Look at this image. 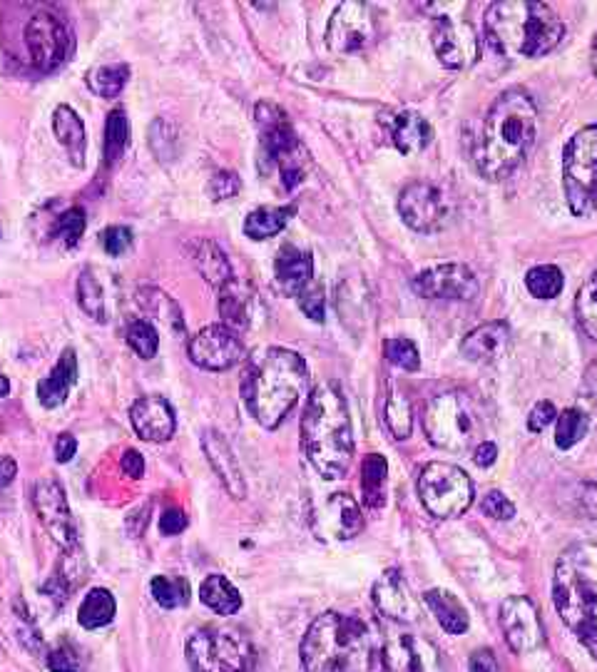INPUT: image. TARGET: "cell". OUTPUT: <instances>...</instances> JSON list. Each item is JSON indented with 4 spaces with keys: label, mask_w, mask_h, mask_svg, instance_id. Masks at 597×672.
<instances>
[{
    "label": "cell",
    "mask_w": 597,
    "mask_h": 672,
    "mask_svg": "<svg viewBox=\"0 0 597 672\" xmlns=\"http://www.w3.org/2000/svg\"><path fill=\"white\" fill-rule=\"evenodd\" d=\"M219 314L224 319V327L239 332V329L249 327V297L247 292H242V284L232 282L227 287H222L219 294Z\"/></svg>",
    "instance_id": "cell-36"
},
{
    "label": "cell",
    "mask_w": 597,
    "mask_h": 672,
    "mask_svg": "<svg viewBox=\"0 0 597 672\" xmlns=\"http://www.w3.org/2000/svg\"><path fill=\"white\" fill-rule=\"evenodd\" d=\"M423 603H426L428 610L436 615V620L441 623V628L446 630V633L463 635L468 630V623H471V620H468V613L466 608H463V603L453 593L441 588L426 590V593H423Z\"/></svg>",
    "instance_id": "cell-30"
},
{
    "label": "cell",
    "mask_w": 597,
    "mask_h": 672,
    "mask_svg": "<svg viewBox=\"0 0 597 672\" xmlns=\"http://www.w3.org/2000/svg\"><path fill=\"white\" fill-rule=\"evenodd\" d=\"M120 466L130 478L145 476V458H142L140 451H135V448H127L125 456H122V461H120Z\"/></svg>",
    "instance_id": "cell-55"
},
{
    "label": "cell",
    "mask_w": 597,
    "mask_h": 672,
    "mask_svg": "<svg viewBox=\"0 0 597 672\" xmlns=\"http://www.w3.org/2000/svg\"><path fill=\"white\" fill-rule=\"evenodd\" d=\"M202 446L204 453H207V461L212 463L214 473L219 476L222 486L227 488V493L237 501H242L247 496V481H244V473L239 468L237 456H234L232 446L227 444L219 431H204L202 436Z\"/></svg>",
    "instance_id": "cell-23"
},
{
    "label": "cell",
    "mask_w": 597,
    "mask_h": 672,
    "mask_svg": "<svg viewBox=\"0 0 597 672\" xmlns=\"http://www.w3.org/2000/svg\"><path fill=\"white\" fill-rule=\"evenodd\" d=\"M471 672H500L496 655L491 650H476L471 655Z\"/></svg>",
    "instance_id": "cell-57"
},
{
    "label": "cell",
    "mask_w": 597,
    "mask_h": 672,
    "mask_svg": "<svg viewBox=\"0 0 597 672\" xmlns=\"http://www.w3.org/2000/svg\"><path fill=\"white\" fill-rule=\"evenodd\" d=\"M374 35L376 23L369 5L359 3V0H346V3H339V8L329 18L326 45L331 53L351 55L364 50L374 40Z\"/></svg>",
    "instance_id": "cell-13"
},
{
    "label": "cell",
    "mask_w": 597,
    "mask_h": 672,
    "mask_svg": "<svg viewBox=\"0 0 597 672\" xmlns=\"http://www.w3.org/2000/svg\"><path fill=\"white\" fill-rule=\"evenodd\" d=\"M257 125L262 132V150L269 157L274 167L282 175V185L287 190H294L301 180L306 177V167H309V152L301 145V140L294 132L292 122H289L287 112L274 103H259L257 110Z\"/></svg>",
    "instance_id": "cell-9"
},
{
    "label": "cell",
    "mask_w": 597,
    "mask_h": 672,
    "mask_svg": "<svg viewBox=\"0 0 597 672\" xmlns=\"http://www.w3.org/2000/svg\"><path fill=\"white\" fill-rule=\"evenodd\" d=\"M555 421H558V426H555V444L563 451L583 441L590 429V419L583 409H565Z\"/></svg>",
    "instance_id": "cell-41"
},
{
    "label": "cell",
    "mask_w": 597,
    "mask_h": 672,
    "mask_svg": "<svg viewBox=\"0 0 597 672\" xmlns=\"http://www.w3.org/2000/svg\"><path fill=\"white\" fill-rule=\"evenodd\" d=\"M384 356L398 369L416 371L421 366V356L413 341L408 339H386L384 341Z\"/></svg>",
    "instance_id": "cell-47"
},
{
    "label": "cell",
    "mask_w": 597,
    "mask_h": 672,
    "mask_svg": "<svg viewBox=\"0 0 597 672\" xmlns=\"http://www.w3.org/2000/svg\"><path fill=\"white\" fill-rule=\"evenodd\" d=\"M324 302H326V294L321 284L311 282L309 287L299 294L301 312H304L309 319H314V322H324Z\"/></svg>",
    "instance_id": "cell-48"
},
{
    "label": "cell",
    "mask_w": 597,
    "mask_h": 672,
    "mask_svg": "<svg viewBox=\"0 0 597 672\" xmlns=\"http://www.w3.org/2000/svg\"><path fill=\"white\" fill-rule=\"evenodd\" d=\"M510 344V327L505 322H488L473 329L471 334L463 339L461 351L466 359L478 361V364H491V361L500 359Z\"/></svg>",
    "instance_id": "cell-27"
},
{
    "label": "cell",
    "mask_w": 597,
    "mask_h": 672,
    "mask_svg": "<svg viewBox=\"0 0 597 672\" xmlns=\"http://www.w3.org/2000/svg\"><path fill=\"white\" fill-rule=\"evenodd\" d=\"M187 351H190L192 364L207 371L232 369V366H237L244 359L242 339H239L237 332L224 327V324L204 327L202 332L192 336Z\"/></svg>",
    "instance_id": "cell-18"
},
{
    "label": "cell",
    "mask_w": 597,
    "mask_h": 672,
    "mask_svg": "<svg viewBox=\"0 0 597 672\" xmlns=\"http://www.w3.org/2000/svg\"><path fill=\"white\" fill-rule=\"evenodd\" d=\"M83 232H85L83 207H70L68 212H63V215L53 222V229H50V234H53L63 247H75V244L83 239Z\"/></svg>",
    "instance_id": "cell-45"
},
{
    "label": "cell",
    "mask_w": 597,
    "mask_h": 672,
    "mask_svg": "<svg viewBox=\"0 0 597 672\" xmlns=\"http://www.w3.org/2000/svg\"><path fill=\"white\" fill-rule=\"evenodd\" d=\"M8 394H10V381H8V376L0 371V399H5Z\"/></svg>",
    "instance_id": "cell-62"
},
{
    "label": "cell",
    "mask_w": 597,
    "mask_h": 672,
    "mask_svg": "<svg viewBox=\"0 0 597 672\" xmlns=\"http://www.w3.org/2000/svg\"><path fill=\"white\" fill-rule=\"evenodd\" d=\"M565 25L548 3L500 0L486 13L488 43L510 58H540L563 40Z\"/></svg>",
    "instance_id": "cell-6"
},
{
    "label": "cell",
    "mask_w": 597,
    "mask_h": 672,
    "mask_svg": "<svg viewBox=\"0 0 597 672\" xmlns=\"http://www.w3.org/2000/svg\"><path fill=\"white\" fill-rule=\"evenodd\" d=\"M496 458H498V446L493 444V441H483V444H478L476 451H473V461H476V466L481 468L493 466Z\"/></svg>",
    "instance_id": "cell-59"
},
{
    "label": "cell",
    "mask_w": 597,
    "mask_h": 672,
    "mask_svg": "<svg viewBox=\"0 0 597 672\" xmlns=\"http://www.w3.org/2000/svg\"><path fill=\"white\" fill-rule=\"evenodd\" d=\"M433 650L413 635H394L381 645V660L386 672H428Z\"/></svg>",
    "instance_id": "cell-24"
},
{
    "label": "cell",
    "mask_w": 597,
    "mask_h": 672,
    "mask_svg": "<svg viewBox=\"0 0 597 672\" xmlns=\"http://www.w3.org/2000/svg\"><path fill=\"white\" fill-rule=\"evenodd\" d=\"M15 473H18V466H15L13 458L0 456V488L10 486L15 481Z\"/></svg>",
    "instance_id": "cell-61"
},
{
    "label": "cell",
    "mask_w": 597,
    "mask_h": 672,
    "mask_svg": "<svg viewBox=\"0 0 597 672\" xmlns=\"http://www.w3.org/2000/svg\"><path fill=\"white\" fill-rule=\"evenodd\" d=\"M481 409L466 391H446L428 401L423 429L428 441L448 453H466L481 436Z\"/></svg>",
    "instance_id": "cell-7"
},
{
    "label": "cell",
    "mask_w": 597,
    "mask_h": 672,
    "mask_svg": "<svg viewBox=\"0 0 597 672\" xmlns=\"http://www.w3.org/2000/svg\"><path fill=\"white\" fill-rule=\"evenodd\" d=\"M411 287L418 297L468 302L478 294V279L466 264H438V267L418 272Z\"/></svg>",
    "instance_id": "cell-17"
},
{
    "label": "cell",
    "mask_w": 597,
    "mask_h": 672,
    "mask_svg": "<svg viewBox=\"0 0 597 672\" xmlns=\"http://www.w3.org/2000/svg\"><path fill=\"white\" fill-rule=\"evenodd\" d=\"M78 304L83 312L95 322H105V302H102V289L98 279L90 272H83L78 279Z\"/></svg>",
    "instance_id": "cell-46"
},
{
    "label": "cell",
    "mask_w": 597,
    "mask_h": 672,
    "mask_svg": "<svg viewBox=\"0 0 597 672\" xmlns=\"http://www.w3.org/2000/svg\"><path fill=\"white\" fill-rule=\"evenodd\" d=\"M306 672H371L381 655V638L361 615L321 613L301 640Z\"/></svg>",
    "instance_id": "cell-2"
},
{
    "label": "cell",
    "mask_w": 597,
    "mask_h": 672,
    "mask_svg": "<svg viewBox=\"0 0 597 672\" xmlns=\"http://www.w3.org/2000/svg\"><path fill=\"white\" fill-rule=\"evenodd\" d=\"M386 130H389L391 142L396 145V150L403 152V155L423 152L433 140V127L428 125L418 112L411 110L391 112V115L386 117Z\"/></svg>",
    "instance_id": "cell-26"
},
{
    "label": "cell",
    "mask_w": 597,
    "mask_h": 672,
    "mask_svg": "<svg viewBox=\"0 0 597 672\" xmlns=\"http://www.w3.org/2000/svg\"><path fill=\"white\" fill-rule=\"evenodd\" d=\"M583 503L588 508V513L593 518H597V476L590 478L583 488Z\"/></svg>",
    "instance_id": "cell-60"
},
{
    "label": "cell",
    "mask_w": 597,
    "mask_h": 672,
    "mask_svg": "<svg viewBox=\"0 0 597 672\" xmlns=\"http://www.w3.org/2000/svg\"><path fill=\"white\" fill-rule=\"evenodd\" d=\"M187 528V516L182 508H167L165 513L160 516V531L165 536H177Z\"/></svg>",
    "instance_id": "cell-54"
},
{
    "label": "cell",
    "mask_w": 597,
    "mask_h": 672,
    "mask_svg": "<svg viewBox=\"0 0 597 672\" xmlns=\"http://www.w3.org/2000/svg\"><path fill=\"white\" fill-rule=\"evenodd\" d=\"M152 598L160 608L175 610L185 608L190 603V583L185 578H172V575H157L150 583Z\"/></svg>",
    "instance_id": "cell-37"
},
{
    "label": "cell",
    "mask_w": 597,
    "mask_h": 672,
    "mask_svg": "<svg viewBox=\"0 0 597 672\" xmlns=\"http://www.w3.org/2000/svg\"><path fill=\"white\" fill-rule=\"evenodd\" d=\"M309 381L306 361L297 351L269 346L249 359L242 376V399L264 429H279Z\"/></svg>",
    "instance_id": "cell-3"
},
{
    "label": "cell",
    "mask_w": 597,
    "mask_h": 672,
    "mask_svg": "<svg viewBox=\"0 0 597 672\" xmlns=\"http://www.w3.org/2000/svg\"><path fill=\"white\" fill-rule=\"evenodd\" d=\"M538 135V108L525 90H505L491 105L473 142V162L486 180H505Z\"/></svg>",
    "instance_id": "cell-1"
},
{
    "label": "cell",
    "mask_w": 597,
    "mask_h": 672,
    "mask_svg": "<svg viewBox=\"0 0 597 672\" xmlns=\"http://www.w3.org/2000/svg\"><path fill=\"white\" fill-rule=\"evenodd\" d=\"M500 630L513 653L525 655L533 653L543 645V625L535 610L533 600L528 598H508L500 603Z\"/></svg>",
    "instance_id": "cell-19"
},
{
    "label": "cell",
    "mask_w": 597,
    "mask_h": 672,
    "mask_svg": "<svg viewBox=\"0 0 597 672\" xmlns=\"http://www.w3.org/2000/svg\"><path fill=\"white\" fill-rule=\"evenodd\" d=\"M481 511L486 513V516L496 518V521H510V518L515 516L513 501H508V498H505L500 491H491L483 496Z\"/></svg>",
    "instance_id": "cell-50"
},
{
    "label": "cell",
    "mask_w": 597,
    "mask_h": 672,
    "mask_svg": "<svg viewBox=\"0 0 597 672\" xmlns=\"http://www.w3.org/2000/svg\"><path fill=\"white\" fill-rule=\"evenodd\" d=\"M386 481H389V463L381 453H369L361 466V488H364V506L379 511L386 503Z\"/></svg>",
    "instance_id": "cell-32"
},
{
    "label": "cell",
    "mask_w": 597,
    "mask_h": 672,
    "mask_svg": "<svg viewBox=\"0 0 597 672\" xmlns=\"http://www.w3.org/2000/svg\"><path fill=\"white\" fill-rule=\"evenodd\" d=\"M431 43L438 60L451 70H466L478 60V38L473 25L451 15H438L431 28Z\"/></svg>",
    "instance_id": "cell-16"
},
{
    "label": "cell",
    "mask_w": 597,
    "mask_h": 672,
    "mask_svg": "<svg viewBox=\"0 0 597 672\" xmlns=\"http://www.w3.org/2000/svg\"><path fill=\"white\" fill-rule=\"evenodd\" d=\"M100 244H102V249L110 254V257H120V254H125L127 249L132 247V229L130 227H120V224H115V227H107L105 232H102Z\"/></svg>",
    "instance_id": "cell-49"
},
{
    "label": "cell",
    "mask_w": 597,
    "mask_h": 672,
    "mask_svg": "<svg viewBox=\"0 0 597 672\" xmlns=\"http://www.w3.org/2000/svg\"><path fill=\"white\" fill-rule=\"evenodd\" d=\"M127 80H130V68L127 65H102V68L90 70L88 75V85L95 95L100 98H117V95L125 90Z\"/></svg>",
    "instance_id": "cell-39"
},
{
    "label": "cell",
    "mask_w": 597,
    "mask_h": 672,
    "mask_svg": "<svg viewBox=\"0 0 597 672\" xmlns=\"http://www.w3.org/2000/svg\"><path fill=\"white\" fill-rule=\"evenodd\" d=\"M292 212V207H259L244 220V234L249 239H257V242L274 237L287 227V222L292 220Z\"/></svg>",
    "instance_id": "cell-35"
},
{
    "label": "cell",
    "mask_w": 597,
    "mask_h": 672,
    "mask_svg": "<svg viewBox=\"0 0 597 672\" xmlns=\"http://www.w3.org/2000/svg\"><path fill=\"white\" fill-rule=\"evenodd\" d=\"M53 130L60 145L68 150L75 167H83L85 162V125L80 115L70 105H58L53 112Z\"/></svg>",
    "instance_id": "cell-29"
},
{
    "label": "cell",
    "mask_w": 597,
    "mask_h": 672,
    "mask_svg": "<svg viewBox=\"0 0 597 672\" xmlns=\"http://www.w3.org/2000/svg\"><path fill=\"white\" fill-rule=\"evenodd\" d=\"M0 234H3V224H0Z\"/></svg>",
    "instance_id": "cell-64"
},
{
    "label": "cell",
    "mask_w": 597,
    "mask_h": 672,
    "mask_svg": "<svg viewBox=\"0 0 597 672\" xmlns=\"http://www.w3.org/2000/svg\"><path fill=\"white\" fill-rule=\"evenodd\" d=\"M384 419L386 426H389L391 436L398 441L408 439L413 431V414H411V401L403 391L394 389L386 399V409H384Z\"/></svg>",
    "instance_id": "cell-40"
},
{
    "label": "cell",
    "mask_w": 597,
    "mask_h": 672,
    "mask_svg": "<svg viewBox=\"0 0 597 672\" xmlns=\"http://www.w3.org/2000/svg\"><path fill=\"white\" fill-rule=\"evenodd\" d=\"M45 665L50 672H78L80 658L73 648H55L48 653Z\"/></svg>",
    "instance_id": "cell-53"
},
{
    "label": "cell",
    "mask_w": 597,
    "mask_h": 672,
    "mask_svg": "<svg viewBox=\"0 0 597 672\" xmlns=\"http://www.w3.org/2000/svg\"><path fill=\"white\" fill-rule=\"evenodd\" d=\"M127 142H130V120H127L125 110L117 108L107 115L105 122V162L107 165H115L127 150Z\"/></svg>",
    "instance_id": "cell-38"
},
{
    "label": "cell",
    "mask_w": 597,
    "mask_h": 672,
    "mask_svg": "<svg viewBox=\"0 0 597 672\" xmlns=\"http://www.w3.org/2000/svg\"><path fill=\"white\" fill-rule=\"evenodd\" d=\"M25 45H28L35 68L40 73H50L68 60L70 48H73V35H70V28L63 18L48 13V10H40L30 18L28 28H25Z\"/></svg>",
    "instance_id": "cell-12"
},
{
    "label": "cell",
    "mask_w": 597,
    "mask_h": 672,
    "mask_svg": "<svg viewBox=\"0 0 597 672\" xmlns=\"http://www.w3.org/2000/svg\"><path fill=\"white\" fill-rule=\"evenodd\" d=\"M130 421L135 426L137 436L142 441H150V444H165V441L175 436L177 429V419L170 401L157 394L137 399L130 409Z\"/></svg>",
    "instance_id": "cell-21"
},
{
    "label": "cell",
    "mask_w": 597,
    "mask_h": 672,
    "mask_svg": "<svg viewBox=\"0 0 597 672\" xmlns=\"http://www.w3.org/2000/svg\"><path fill=\"white\" fill-rule=\"evenodd\" d=\"M311 272H314V259L309 252L294 247V244H284L279 249L277 259H274V279L284 294L299 297L311 284Z\"/></svg>",
    "instance_id": "cell-25"
},
{
    "label": "cell",
    "mask_w": 597,
    "mask_h": 672,
    "mask_svg": "<svg viewBox=\"0 0 597 672\" xmlns=\"http://www.w3.org/2000/svg\"><path fill=\"white\" fill-rule=\"evenodd\" d=\"M127 344L132 346V351H135L137 356H142V359H152V356L157 354V349H160V334H157V329L152 327L147 319H135V322L127 327Z\"/></svg>",
    "instance_id": "cell-44"
},
{
    "label": "cell",
    "mask_w": 597,
    "mask_h": 672,
    "mask_svg": "<svg viewBox=\"0 0 597 672\" xmlns=\"http://www.w3.org/2000/svg\"><path fill=\"white\" fill-rule=\"evenodd\" d=\"M583 401L588 406H595L597 409V361L595 364H590V369L585 371V381H583Z\"/></svg>",
    "instance_id": "cell-58"
},
{
    "label": "cell",
    "mask_w": 597,
    "mask_h": 672,
    "mask_svg": "<svg viewBox=\"0 0 597 672\" xmlns=\"http://www.w3.org/2000/svg\"><path fill=\"white\" fill-rule=\"evenodd\" d=\"M418 496L426 511L436 518H458L473 503V481L463 468L433 461L421 468Z\"/></svg>",
    "instance_id": "cell-11"
},
{
    "label": "cell",
    "mask_w": 597,
    "mask_h": 672,
    "mask_svg": "<svg viewBox=\"0 0 597 672\" xmlns=\"http://www.w3.org/2000/svg\"><path fill=\"white\" fill-rule=\"evenodd\" d=\"M35 511H38L40 523L48 531V536L63 548L65 553H78V526L70 513L68 498H65L63 486L58 481H40L35 483L33 491Z\"/></svg>",
    "instance_id": "cell-14"
},
{
    "label": "cell",
    "mask_w": 597,
    "mask_h": 672,
    "mask_svg": "<svg viewBox=\"0 0 597 672\" xmlns=\"http://www.w3.org/2000/svg\"><path fill=\"white\" fill-rule=\"evenodd\" d=\"M115 610L117 603L112 598L110 590L105 588H93L80 603V613H78V623L80 628L85 630H98L110 625L115 620Z\"/></svg>",
    "instance_id": "cell-34"
},
{
    "label": "cell",
    "mask_w": 597,
    "mask_h": 672,
    "mask_svg": "<svg viewBox=\"0 0 597 672\" xmlns=\"http://www.w3.org/2000/svg\"><path fill=\"white\" fill-rule=\"evenodd\" d=\"M314 528L334 541H349L364 531V513L349 493L336 491L314 513Z\"/></svg>",
    "instance_id": "cell-20"
},
{
    "label": "cell",
    "mask_w": 597,
    "mask_h": 672,
    "mask_svg": "<svg viewBox=\"0 0 597 672\" xmlns=\"http://www.w3.org/2000/svg\"><path fill=\"white\" fill-rule=\"evenodd\" d=\"M199 598L209 610L219 615H234L242 608V595L239 590L229 583L224 575H209L204 583L199 585Z\"/></svg>",
    "instance_id": "cell-33"
},
{
    "label": "cell",
    "mask_w": 597,
    "mask_h": 672,
    "mask_svg": "<svg viewBox=\"0 0 597 672\" xmlns=\"http://www.w3.org/2000/svg\"><path fill=\"white\" fill-rule=\"evenodd\" d=\"M301 448L321 478H341L354 456V434L346 401L334 384L311 391L301 416Z\"/></svg>",
    "instance_id": "cell-4"
},
{
    "label": "cell",
    "mask_w": 597,
    "mask_h": 672,
    "mask_svg": "<svg viewBox=\"0 0 597 672\" xmlns=\"http://www.w3.org/2000/svg\"><path fill=\"white\" fill-rule=\"evenodd\" d=\"M593 68H595V78H597V35H595V43H593Z\"/></svg>",
    "instance_id": "cell-63"
},
{
    "label": "cell",
    "mask_w": 597,
    "mask_h": 672,
    "mask_svg": "<svg viewBox=\"0 0 597 672\" xmlns=\"http://www.w3.org/2000/svg\"><path fill=\"white\" fill-rule=\"evenodd\" d=\"M555 419H558V411H555L553 401H538V404L533 406V411L528 414V431L530 434H540V431L548 429Z\"/></svg>",
    "instance_id": "cell-52"
},
{
    "label": "cell",
    "mask_w": 597,
    "mask_h": 672,
    "mask_svg": "<svg viewBox=\"0 0 597 672\" xmlns=\"http://www.w3.org/2000/svg\"><path fill=\"white\" fill-rule=\"evenodd\" d=\"M563 272H560L555 264H540V267H533L525 277V287L528 292L533 294L535 299H555L560 292H563Z\"/></svg>",
    "instance_id": "cell-42"
},
{
    "label": "cell",
    "mask_w": 597,
    "mask_h": 672,
    "mask_svg": "<svg viewBox=\"0 0 597 672\" xmlns=\"http://www.w3.org/2000/svg\"><path fill=\"white\" fill-rule=\"evenodd\" d=\"M78 384V354L75 349H65L60 354V359L55 361L53 371H50L48 379H43L38 384V399L45 409H58L60 404H65L70 389Z\"/></svg>",
    "instance_id": "cell-28"
},
{
    "label": "cell",
    "mask_w": 597,
    "mask_h": 672,
    "mask_svg": "<svg viewBox=\"0 0 597 672\" xmlns=\"http://www.w3.org/2000/svg\"><path fill=\"white\" fill-rule=\"evenodd\" d=\"M398 215L413 232H438L448 220V202L431 182H411L398 197Z\"/></svg>",
    "instance_id": "cell-15"
},
{
    "label": "cell",
    "mask_w": 597,
    "mask_h": 672,
    "mask_svg": "<svg viewBox=\"0 0 597 672\" xmlns=\"http://www.w3.org/2000/svg\"><path fill=\"white\" fill-rule=\"evenodd\" d=\"M239 187H242V182L234 172H217L209 182V195H212V200H229V197L237 195Z\"/></svg>",
    "instance_id": "cell-51"
},
{
    "label": "cell",
    "mask_w": 597,
    "mask_h": 672,
    "mask_svg": "<svg viewBox=\"0 0 597 672\" xmlns=\"http://www.w3.org/2000/svg\"><path fill=\"white\" fill-rule=\"evenodd\" d=\"M75 451H78V441H75V436L60 434L58 441H55V461L68 463L70 458L75 456Z\"/></svg>",
    "instance_id": "cell-56"
},
{
    "label": "cell",
    "mask_w": 597,
    "mask_h": 672,
    "mask_svg": "<svg viewBox=\"0 0 597 672\" xmlns=\"http://www.w3.org/2000/svg\"><path fill=\"white\" fill-rule=\"evenodd\" d=\"M563 187L570 210L578 217L597 212V125L570 140L563 157Z\"/></svg>",
    "instance_id": "cell-10"
},
{
    "label": "cell",
    "mask_w": 597,
    "mask_h": 672,
    "mask_svg": "<svg viewBox=\"0 0 597 672\" xmlns=\"http://www.w3.org/2000/svg\"><path fill=\"white\" fill-rule=\"evenodd\" d=\"M192 259H195L199 274H202V277L207 279L212 287L222 289V287H227V284L234 279L232 277V264H229L227 254H224L222 249H219L214 242H207V239H202V242L192 244Z\"/></svg>",
    "instance_id": "cell-31"
},
{
    "label": "cell",
    "mask_w": 597,
    "mask_h": 672,
    "mask_svg": "<svg viewBox=\"0 0 597 672\" xmlns=\"http://www.w3.org/2000/svg\"><path fill=\"white\" fill-rule=\"evenodd\" d=\"M575 312H578L580 327L597 339V269L593 277L580 287L578 299H575Z\"/></svg>",
    "instance_id": "cell-43"
},
{
    "label": "cell",
    "mask_w": 597,
    "mask_h": 672,
    "mask_svg": "<svg viewBox=\"0 0 597 672\" xmlns=\"http://www.w3.org/2000/svg\"><path fill=\"white\" fill-rule=\"evenodd\" d=\"M187 663L192 672H252L257 653L239 628H199L187 640Z\"/></svg>",
    "instance_id": "cell-8"
},
{
    "label": "cell",
    "mask_w": 597,
    "mask_h": 672,
    "mask_svg": "<svg viewBox=\"0 0 597 672\" xmlns=\"http://www.w3.org/2000/svg\"><path fill=\"white\" fill-rule=\"evenodd\" d=\"M553 603L570 633L597 660V543H578L560 553Z\"/></svg>",
    "instance_id": "cell-5"
},
{
    "label": "cell",
    "mask_w": 597,
    "mask_h": 672,
    "mask_svg": "<svg viewBox=\"0 0 597 672\" xmlns=\"http://www.w3.org/2000/svg\"><path fill=\"white\" fill-rule=\"evenodd\" d=\"M374 605L384 618L394 623H413L418 618V605L411 590L403 583L398 570H386L374 585Z\"/></svg>",
    "instance_id": "cell-22"
}]
</instances>
